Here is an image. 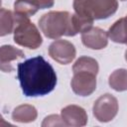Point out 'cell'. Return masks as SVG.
<instances>
[{"label":"cell","instance_id":"obj_1","mask_svg":"<svg viewBox=\"0 0 127 127\" xmlns=\"http://www.w3.org/2000/svg\"><path fill=\"white\" fill-rule=\"evenodd\" d=\"M17 77L26 96H43L54 90L57 74L53 66L42 56L18 64Z\"/></svg>","mask_w":127,"mask_h":127},{"label":"cell","instance_id":"obj_2","mask_svg":"<svg viewBox=\"0 0 127 127\" xmlns=\"http://www.w3.org/2000/svg\"><path fill=\"white\" fill-rule=\"evenodd\" d=\"M97 62L89 57H80L72 66L73 76L70 82L73 92L79 96H88L96 88Z\"/></svg>","mask_w":127,"mask_h":127},{"label":"cell","instance_id":"obj_3","mask_svg":"<svg viewBox=\"0 0 127 127\" xmlns=\"http://www.w3.org/2000/svg\"><path fill=\"white\" fill-rule=\"evenodd\" d=\"M41 31L47 38L58 39L62 36L72 37L78 34L73 15L66 11H51L39 20Z\"/></svg>","mask_w":127,"mask_h":127},{"label":"cell","instance_id":"obj_4","mask_svg":"<svg viewBox=\"0 0 127 127\" xmlns=\"http://www.w3.org/2000/svg\"><path fill=\"white\" fill-rule=\"evenodd\" d=\"M118 8L117 0H73L76 15L88 20L107 19Z\"/></svg>","mask_w":127,"mask_h":127},{"label":"cell","instance_id":"obj_5","mask_svg":"<svg viewBox=\"0 0 127 127\" xmlns=\"http://www.w3.org/2000/svg\"><path fill=\"white\" fill-rule=\"evenodd\" d=\"M14 27V42L22 47L37 49L42 45V36L38 28L33 24L29 17L21 16L16 13Z\"/></svg>","mask_w":127,"mask_h":127},{"label":"cell","instance_id":"obj_6","mask_svg":"<svg viewBox=\"0 0 127 127\" xmlns=\"http://www.w3.org/2000/svg\"><path fill=\"white\" fill-rule=\"evenodd\" d=\"M93 115L100 122H108L112 120L118 112L117 99L109 94H103L98 97L93 104Z\"/></svg>","mask_w":127,"mask_h":127},{"label":"cell","instance_id":"obj_7","mask_svg":"<svg viewBox=\"0 0 127 127\" xmlns=\"http://www.w3.org/2000/svg\"><path fill=\"white\" fill-rule=\"evenodd\" d=\"M74 46L66 40H57L49 47V55L51 58L61 64H67L75 58Z\"/></svg>","mask_w":127,"mask_h":127},{"label":"cell","instance_id":"obj_8","mask_svg":"<svg viewBox=\"0 0 127 127\" xmlns=\"http://www.w3.org/2000/svg\"><path fill=\"white\" fill-rule=\"evenodd\" d=\"M82 44L92 50L104 49L108 44V33L98 27H91L81 33Z\"/></svg>","mask_w":127,"mask_h":127},{"label":"cell","instance_id":"obj_9","mask_svg":"<svg viewBox=\"0 0 127 127\" xmlns=\"http://www.w3.org/2000/svg\"><path fill=\"white\" fill-rule=\"evenodd\" d=\"M55 0H17L14 3V13L30 17L37 13L40 9L53 7Z\"/></svg>","mask_w":127,"mask_h":127},{"label":"cell","instance_id":"obj_10","mask_svg":"<svg viewBox=\"0 0 127 127\" xmlns=\"http://www.w3.org/2000/svg\"><path fill=\"white\" fill-rule=\"evenodd\" d=\"M62 118L66 126H84L87 123L85 110L77 105H67L62 109Z\"/></svg>","mask_w":127,"mask_h":127},{"label":"cell","instance_id":"obj_11","mask_svg":"<svg viewBox=\"0 0 127 127\" xmlns=\"http://www.w3.org/2000/svg\"><path fill=\"white\" fill-rule=\"evenodd\" d=\"M25 54L22 50H19L10 45H4L0 49V68L4 72H10L13 70L12 62L18 59H24Z\"/></svg>","mask_w":127,"mask_h":127},{"label":"cell","instance_id":"obj_12","mask_svg":"<svg viewBox=\"0 0 127 127\" xmlns=\"http://www.w3.org/2000/svg\"><path fill=\"white\" fill-rule=\"evenodd\" d=\"M108 37L114 43L127 45V15L117 20L108 30Z\"/></svg>","mask_w":127,"mask_h":127},{"label":"cell","instance_id":"obj_13","mask_svg":"<svg viewBox=\"0 0 127 127\" xmlns=\"http://www.w3.org/2000/svg\"><path fill=\"white\" fill-rule=\"evenodd\" d=\"M37 109L33 105L23 104L17 106L12 112V119L21 123L32 122L37 118Z\"/></svg>","mask_w":127,"mask_h":127},{"label":"cell","instance_id":"obj_14","mask_svg":"<svg viewBox=\"0 0 127 127\" xmlns=\"http://www.w3.org/2000/svg\"><path fill=\"white\" fill-rule=\"evenodd\" d=\"M109 85L116 91L127 90V69L119 68L114 70L108 79Z\"/></svg>","mask_w":127,"mask_h":127},{"label":"cell","instance_id":"obj_15","mask_svg":"<svg viewBox=\"0 0 127 127\" xmlns=\"http://www.w3.org/2000/svg\"><path fill=\"white\" fill-rule=\"evenodd\" d=\"M0 20H1V29H0V35L6 36L14 32L15 27V15L5 8L1 9L0 12Z\"/></svg>","mask_w":127,"mask_h":127},{"label":"cell","instance_id":"obj_16","mask_svg":"<svg viewBox=\"0 0 127 127\" xmlns=\"http://www.w3.org/2000/svg\"><path fill=\"white\" fill-rule=\"evenodd\" d=\"M58 125H65L63 118L59 115H50L45 118L44 122L42 123V126H58Z\"/></svg>","mask_w":127,"mask_h":127},{"label":"cell","instance_id":"obj_17","mask_svg":"<svg viewBox=\"0 0 127 127\" xmlns=\"http://www.w3.org/2000/svg\"><path fill=\"white\" fill-rule=\"evenodd\" d=\"M125 60H126V61H127V51H126V52H125Z\"/></svg>","mask_w":127,"mask_h":127},{"label":"cell","instance_id":"obj_18","mask_svg":"<svg viewBox=\"0 0 127 127\" xmlns=\"http://www.w3.org/2000/svg\"><path fill=\"white\" fill-rule=\"evenodd\" d=\"M121 1H127V0H121Z\"/></svg>","mask_w":127,"mask_h":127}]
</instances>
